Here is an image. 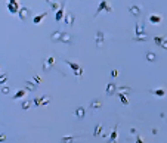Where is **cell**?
I'll list each match as a JSON object with an SVG mask.
<instances>
[{"label": "cell", "instance_id": "obj_18", "mask_svg": "<svg viewBox=\"0 0 167 143\" xmlns=\"http://www.w3.org/2000/svg\"><path fill=\"white\" fill-rule=\"evenodd\" d=\"M117 128H118V124H115V126H114V128H112V131H111V134H109V142H114V140H117V136H118V133H117Z\"/></svg>", "mask_w": 167, "mask_h": 143}, {"label": "cell", "instance_id": "obj_6", "mask_svg": "<svg viewBox=\"0 0 167 143\" xmlns=\"http://www.w3.org/2000/svg\"><path fill=\"white\" fill-rule=\"evenodd\" d=\"M53 65H55V58H53V56L46 58V61H44V63H43V69H44V71H49Z\"/></svg>", "mask_w": 167, "mask_h": 143}, {"label": "cell", "instance_id": "obj_10", "mask_svg": "<svg viewBox=\"0 0 167 143\" xmlns=\"http://www.w3.org/2000/svg\"><path fill=\"white\" fill-rule=\"evenodd\" d=\"M129 10H130V13L135 15V16H139V15H140V6H139V5L129 6Z\"/></svg>", "mask_w": 167, "mask_h": 143}, {"label": "cell", "instance_id": "obj_39", "mask_svg": "<svg viewBox=\"0 0 167 143\" xmlns=\"http://www.w3.org/2000/svg\"><path fill=\"white\" fill-rule=\"evenodd\" d=\"M0 74H2V73H0Z\"/></svg>", "mask_w": 167, "mask_h": 143}, {"label": "cell", "instance_id": "obj_8", "mask_svg": "<svg viewBox=\"0 0 167 143\" xmlns=\"http://www.w3.org/2000/svg\"><path fill=\"white\" fill-rule=\"evenodd\" d=\"M117 86L115 84H112V83H109V84H107V89H105V93L108 94V96H111V94H114L115 91H117Z\"/></svg>", "mask_w": 167, "mask_h": 143}, {"label": "cell", "instance_id": "obj_34", "mask_svg": "<svg viewBox=\"0 0 167 143\" xmlns=\"http://www.w3.org/2000/svg\"><path fill=\"white\" fill-rule=\"evenodd\" d=\"M2 93H3V94H8V93H9V87H8V86H3V87H2Z\"/></svg>", "mask_w": 167, "mask_h": 143}, {"label": "cell", "instance_id": "obj_33", "mask_svg": "<svg viewBox=\"0 0 167 143\" xmlns=\"http://www.w3.org/2000/svg\"><path fill=\"white\" fill-rule=\"evenodd\" d=\"M133 40H135V41H147L148 38H147V36H142V37H135Z\"/></svg>", "mask_w": 167, "mask_h": 143}, {"label": "cell", "instance_id": "obj_7", "mask_svg": "<svg viewBox=\"0 0 167 143\" xmlns=\"http://www.w3.org/2000/svg\"><path fill=\"white\" fill-rule=\"evenodd\" d=\"M81 136H64L61 139V143H76L77 139H80Z\"/></svg>", "mask_w": 167, "mask_h": 143}, {"label": "cell", "instance_id": "obj_22", "mask_svg": "<svg viewBox=\"0 0 167 143\" xmlns=\"http://www.w3.org/2000/svg\"><path fill=\"white\" fill-rule=\"evenodd\" d=\"M61 36H62V31H55L51 36V38H52V41H61Z\"/></svg>", "mask_w": 167, "mask_h": 143}, {"label": "cell", "instance_id": "obj_31", "mask_svg": "<svg viewBox=\"0 0 167 143\" xmlns=\"http://www.w3.org/2000/svg\"><path fill=\"white\" fill-rule=\"evenodd\" d=\"M51 8H52L53 10H56V9L59 10V8H61V5H59L58 2H52V5H51Z\"/></svg>", "mask_w": 167, "mask_h": 143}, {"label": "cell", "instance_id": "obj_29", "mask_svg": "<svg viewBox=\"0 0 167 143\" xmlns=\"http://www.w3.org/2000/svg\"><path fill=\"white\" fill-rule=\"evenodd\" d=\"M163 40H164V37H154V43L157 44V46H161V43H163Z\"/></svg>", "mask_w": 167, "mask_h": 143}, {"label": "cell", "instance_id": "obj_15", "mask_svg": "<svg viewBox=\"0 0 167 143\" xmlns=\"http://www.w3.org/2000/svg\"><path fill=\"white\" fill-rule=\"evenodd\" d=\"M61 41H62V43H67V44H71V43H73V40H71V36L67 34V33H62V36H61Z\"/></svg>", "mask_w": 167, "mask_h": 143}, {"label": "cell", "instance_id": "obj_9", "mask_svg": "<svg viewBox=\"0 0 167 143\" xmlns=\"http://www.w3.org/2000/svg\"><path fill=\"white\" fill-rule=\"evenodd\" d=\"M135 30H136V36H135V37H142V36H147V33H145V28L142 27L139 22L136 24V28H135Z\"/></svg>", "mask_w": 167, "mask_h": 143}, {"label": "cell", "instance_id": "obj_21", "mask_svg": "<svg viewBox=\"0 0 167 143\" xmlns=\"http://www.w3.org/2000/svg\"><path fill=\"white\" fill-rule=\"evenodd\" d=\"M102 128H104V126H102V124H98L96 127H95L93 136H95V137H98V136H101V134H102Z\"/></svg>", "mask_w": 167, "mask_h": 143}, {"label": "cell", "instance_id": "obj_4", "mask_svg": "<svg viewBox=\"0 0 167 143\" xmlns=\"http://www.w3.org/2000/svg\"><path fill=\"white\" fill-rule=\"evenodd\" d=\"M104 41H105V33L104 31H96V34H95V43H96V46L102 47Z\"/></svg>", "mask_w": 167, "mask_h": 143}, {"label": "cell", "instance_id": "obj_11", "mask_svg": "<svg viewBox=\"0 0 167 143\" xmlns=\"http://www.w3.org/2000/svg\"><path fill=\"white\" fill-rule=\"evenodd\" d=\"M74 19H76L74 13H67V15H65V24H67L68 27H71V25H73Z\"/></svg>", "mask_w": 167, "mask_h": 143}, {"label": "cell", "instance_id": "obj_36", "mask_svg": "<svg viewBox=\"0 0 167 143\" xmlns=\"http://www.w3.org/2000/svg\"><path fill=\"white\" fill-rule=\"evenodd\" d=\"M111 75H112V77L115 78V77L118 75V71H117V69H112V71H111Z\"/></svg>", "mask_w": 167, "mask_h": 143}, {"label": "cell", "instance_id": "obj_27", "mask_svg": "<svg viewBox=\"0 0 167 143\" xmlns=\"http://www.w3.org/2000/svg\"><path fill=\"white\" fill-rule=\"evenodd\" d=\"M6 81H8V75L6 74H0V84H6Z\"/></svg>", "mask_w": 167, "mask_h": 143}, {"label": "cell", "instance_id": "obj_35", "mask_svg": "<svg viewBox=\"0 0 167 143\" xmlns=\"http://www.w3.org/2000/svg\"><path fill=\"white\" fill-rule=\"evenodd\" d=\"M161 47H163L164 50H167V38H164V40H163V43H161Z\"/></svg>", "mask_w": 167, "mask_h": 143}, {"label": "cell", "instance_id": "obj_2", "mask_svg": "<svg viewBox=\"0 0 167 143\" xmlns=\"http://www.w3.org/2000/svg\"><path fill=\"white\" fill-rule=\"evenodd\" d=\"M104 10H105V12H108V13H109V12H112V6H111L108 2H105V0H102V2L99 3L98 10H96V15H99V13H101V12H104Z\"/></svg>", "mask_w": 167, "mask_h": 143}, {"label": "cell", "instance_id": "obj_3", "mask_svg": "<svg viewBox=\"0 0 167 143\" xmlns=\"http://www.w3.org/2000/svg\"><path fill=\"white\" fill-rule=\"evenodd\" d=\"M8 10L12 13V15H16L19 13V2H16V0H11V2L8 3Z\"/></svg>", "mask_w": 167, "mask_h": 143}, {"label": "cell", "instance_id": "obj_19", "mask_svg": "<svg viewBox=\"0 0 167 143\" xmlns=\"http://www.w3.org/2000/svg\"><path fill=\"white\" fill-rule=\"evenodd\" d=\"M145 59H147L148 62H155V59H157V55H155L154 52H148V53L145 55Z\"/></svg>", "mask_w": 167, "mask_h": 143}, {"label": "cell", "instance_id": "obj_28", "mask_svg": "<svg viewBox=\"0 0 167 143\" xmlns=\"http://www.w3.org/2000/svg\"><path fill=\"white\" fill-rule=\"evenodd\" d=\"M21 106H22V109H30V106H31V102H30V100H24Z\"/></svg>", "mask_w": 167, "mask_h": 143}, {"label": "cell", "instance_id": "obj_37", "mask_svg": "<svg viewBox=\"0 0 167 143\" xmlns=\"http://www.w3.org/2000/svg\"><path fill=\"white\" fill-rule=\"evenodd\" d=\"M6 140V134H0V142H5Z\"/></svg>", "mask_w": 167, "mask_h": 143}, {"label": "cell", "instance_id": "obj_14", "mask_svg": "<svg viewBox=\"0 0 167 143\" xmlns=\"http://www.w3.org/2000/svg\"><path fill=\"white\" fill-rule=\"evenodd\" d=\"M151 93L154 94V96H157V98H164L166 90L164 89H155V90H151Z\"/></svg>", "mask_w": 167, "mask_h": 143}, {"label": "cell", "instance_id": "obj_16", "mask_svg": "<svg viewBox=\"0 0 167 143\" xmlns=\"http://www.w3.org/2000/svg\"><path fill=\"white\" fill-rule=\"evenodd\" d=\"M86 115V109L83 108V106H79L77 109H76V116L77 118H80V120H81V118Z\"/></svg>", "mask_w": 167, "mask_h": 143}, {"label": "cell", "instance_id": "obj_20", "mask_svg": "<svg viewBox=\"0 0 167 143\" xmlns=\"http://www.w3.org/2000/svg\"><path fill=\"white\" fill-rule=\"evenodd\" d=\"M27 94V91L24 90V89H21V90H18L15 94H13V99H21V98H24Z\"/></svg>", "mask_w": 167, "mask_h": 143}, {"label": "cell", "instance_id": "obj_5", "mask_svg": "<svg viewBox=\"0 0 167 143\" xmlns=\"http://www.w3.org/2000/svg\"><path fill=\"white\" fill-rule=\"evenodd\" d=\"M33 102H34V105H37V106H40V105H47V103L51 102V98L47 96V94H44V96H41V98H34Z\"/></svg>", "mask_w": 167, "mask_h": 143}, {"label": "cell", "instance_id": "obj_24", "mask_svg": "<svg viewBox=\"0 0 167 143\" xmlns=\"http://www.w3.org/2000/svg\"><path fill=\"white\" fill-rule=\"evenodd\" d=\"M90 108H92V109H101V108H102V102H99V100H93V102L90 103Z\"/></svg>", "mask_w": 167, "mask_h": 143}, {"label": "cell", "instance_id": "obj_17", "mask_svg": "<svg viewBox=\"0 0 167 143\" xmlns=\"http://www.w3.org/2000/svg\"><path fill=\"white\" fill-rule=\"evenodd\" d=\"M46 15H47L46 12H43V13H40V15H36V16L33 18V22H34V24H40V22L46 18Z\"/></svg>", "mask_w": 167, "mask_h": 143}, {"label": "cell", "instance_id": "obj_23", "mask_svg": "<svg viewBox=\"0 0 167 143\" xmlns=\"http://www.w3.org/2000/svg\"><path fill=\"white\" fill-rule=\"evenodd\" d=\"M118 99L121 100V103H123V105H126V106L129 105V99H127V96H126L124 93H118Z\"/></svg>", "mask_w": 167, "mask_h": 143}, {"label": "cell", "instance_id": "obj_25", "mask_svg": "<svg viewBox=\"0 0 167 143\" xmlns=\"http://www.w3.org/2000/svg\"><path fill=\"white\" fill-rule=\"evenodd\" d=\"M25 86H27V90H30V91H34V90L37 89V86H36V84H34L33 81H30V80H27Z\"/></svg>", "mask_w": 167, "mask_h": 143}, {"label": "cell", "instance_id": "obj_30", "mask_svg": "<svg viewBox=\"0 0 167 143\" xmlns=\"http://www.w3.org/2000/svg\"><path fill=\"white\" fill-rule=\"evenodd\" d=\"M31 81H33V83H34V84H36V86H39V84H40V83H41V78H40V77H39V75H34V77H33V80H31Z\"/></svg>", "mask_w": 167, "mask_h": 143}, {"label": "cell", "instance_id": "obj_1", "mask_svg": "<svg viewBox=\"0 0 167 143\" xmlns=\"http://www.w3.org/2000/svg\"><path fill=\"white\" fill-rule=\"evenodd\" d=\"M67 62V65H69V68L73 69V73L76 74V77L77 78H80L81 77V74H83V68L79 65V63H76V62H73V61H65Z\"/></svg>", "mask_w": 167, "mask_h": 143}, {"label": "cell", "instance_id": "obj_13", "mask_svg": "<svg viewBox=\"0 0 167 143\" xmlns=\"http://www.w3.org/2000/svg\"><path fill=\"white\" fill-rule=\"evenodd\" d=\"M148 19H149V22H151V24H160L163 18H161V15H155V13H152V15H149V18H148Z\"/></svg>", "mask_w": 167, "mask_h": 143}, {"label": "cell", "instance_id": "obj_12", "mask_svg": "<svg viewBox=\"0 0 167 143\" xmlns=\"http://www.w3.org/2000/svg\"><path fill=\"white\" fill-rule=\"evenodd\" d=\"M64 10H65V3H62V5H61V8H59V10L56 12V16H55L56 22H59V21L62 19V16H64Z\"/></svg>", "mask_w": 167, "mask_h": 143}, {"label": "cell", "instance_id": "obj_32", "mask_svg": "<svg viewBox=\"0 0 167 143\" xmlns=\"http://www.w3.org/2000/svg\"><path fill=\"white\" fill-rule=\"evenodd\" d=\"M117 90H120V93H123V91H126V93L132 91V89H130V87H118Z\"/></svg>", "mask_w": 167, "mask_h": 143}, {"label": "cell", "instance_id": "obj_26", "mask_svg": "<svg viewBox=\"0 0 167 143\" xmlns=\"http://www.w3.org/2000/svg\"><path fill=\"white\" fill-rule=\"evenodd\" d=\"M27 13H28V9H27V8H22V9L19 10V18L24 21V19H25V16H27Z\"/></svg>", "mask_w": 167, "mask_h": 143}, {"label": "cell", "instance_id": "obj_38", "mask_svg": "<svg viewBox=\"0 0 167 143\" xmlns=\"http://www.w3.org/2000/svg\"><path fill=\"white\" fill-rule=\"evenodd\" d=\"M109 143H117V140H114V142H109Z\"/></svg>", "mask_w": 167, "mask_h": 143}]
</instances>
